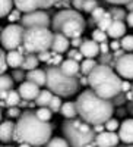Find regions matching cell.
<instances>
[{"mask_svg":"<svg viewBox=\"0 0 133 147\" xmlns=\"http://www.w3.org/2000/svg\"><path fill=\"white\" fill-rule=\"evenodd\" d=\"M60 69L67 77H78L80 72V63L73 59H65L63 63L60 65Z\"/></svg>","mask_w":133,"mask_h":147,"instance_id":"17","label":"cell"},{"mask_svg":"<svg viewBox=\"0 0 133 147\" xmlns=\"http://www.w3.org/2000/svg\"><path fill=\"white\" fill-rule=\"evenodd\" d=\"M9 68V63H7V53L5 50H0V72H2V75L3 74H6Z\"/></svg>","mask_w":133,"mask_h":147,"instance_id":"38","label":"cell"},{"mask_svg":"<svg viewBox=\"0 0 133 147\" xmlns=\"http://www.w3.org/2000/svg\"><path fill=\"white\" fill-rule=\"evenodd\" d=\"M15 0H0V16L7 18L9 13L13 10Z\"/></svg>","mask_w":133,"mask_h":147,"instance_id":"27","label":"cell"},{"mask_svg":"<svg viewBox=\"0 0 133 147\" xmlns=\"http://www.w3.org/2000/svg\"><path fill=\"white\" fill-rule=\"evenodd\" d=\"M79 84H82V85L89 84V82H88V77H86V75H82V77L79 78Z\"/></svg>","mask_w":133,"mask_h":147,"instance_id":"56","label":"cell"},{"mask_svg":"<svg viewBox=\"0 0 133 147\" xmlns=\"http://www.w3.org/2000/svg\"><path fill=\"white\" fill-rule=\"evenodd\" d=\"M53 37H54V32H51L50 28H29V30H25L22 46L25 47L27 53L38 55L41 52L51 49Z\"/></svg>","mask_w":133,"mask_h":147,"instance_id":"7","label":"cell"},{"mask_svg":"<svg viewBox=\"0 0 133 147\" xmlns=\"http://www.w3.org/2000/svg\"><path fill=\"white\" fill-rule=\"evenodd\" d=\"M38 63H40V59H38V55L35 53H27L25 56V60H23V65H22V69L23 71H34L38 68Z\"/></svg>","mask_w":133,"mask_h":147,"instance_id":"24","label":"cell"},{"mask_svg":"<svg viewBox=\"0 0 133 147\" xmlns=\"http://www.w3.org/2000/svg\"><path fill=\"white\" fill-rule=\"evenodd\" d=\"M53 97H54V94L48 88L41 90L40 94H38V97L35 99V105H37L38 107H48V106H50V103H51V100H53Z\"/></svg>","mask_w":133,"mask_h":147,"instance_id":"23","label":"cell"},{"mask_svg":"<svg viewBox=\"0 0 133 147\" xmlns=\"http://www.w3.org/2000/svg\"><path fill=\"white\" fill-rule=\"evenodd\" d=\"M107 13V12L104 10V7H101V6H98V7H96L94 12H92V13H91V19L94 21V22H96V24H98L102 18H104V15Z\"/></svg>","mask_w":133,"mask_h":147,"instance_id":"37","label":"cell"},{"mask_svg":"<svg viewBox=\"0 0 133 147\" xmlns=\"http://www.w3.org/2000/svg\"><path fill=\"white\" fill-rule=\"evenodd\" d=\"M21 25L25 30H29V28H48L51 25V19H50L47 12L38 9L35 12L23 15L22 19H21Z\"/></svg>","mask_w":133,"mask_h":147,"instance_id":"9","label":"cell"},{"mask_svg":"<svg viewBox=\"0 0 133 147\" xmlns=\"http://www.w3.org/2000/svg\"><path fill=\"white\" fill-rule=\"evenodd\" d=\"M27 80L40 85V87H43V85H47V71L44 69H34V71H29L27 72Z\"/></svg>","mask_w":133,"mask_h":147,"instance_id":"18","label":"cell"},{"mask_svg":"<svg viewBox=\"0 0 133 147\" xmlns=\"http://www.w3.org/2000/svg\"><path fill=\"white\" fill-rule=\"evenodd\" d=\"M104 125H105V131H110V132H116V131L120 128V124H118V121H117L116 118L108 119Z\"/></svg>","mask_w":133,"mask_h":147,"instance_id":"39","label":"cell"},{"mask_svg":"<svg viewBox=\"0 0 133 147\" xmlns=\"http://www.w3.org/2000/svg\"><path fill=\"white\" fill-rule=\"evenodd\" d=\"M3 147H12V146H3Z\"/></svg>","mask_w":133,"mask_h":147,"instance_id":"61","label":"cell"},{"mask_svg":"<svg viewBox=\"0 0 133 147\" xmlns=\"http://www.w3.org/2000/svg\"><path fill=\"white\" fill-rule=\"evenodd\" d=\"M126 22L130 28H133V12H129L127 13V18H126Z\"/></svg>","mask_w":133,"mask_h":147,"instance_id":"54","label":"cell"},{"mask_svg":"<svg viewBox=\"0 0 133 147\" xmlns=\"http://www.w3.org/2000/svg\"><path fill=\"white\" fill-rule=\"evenodd\" d=\"M47 147H70V144L67 143L66 138H60V137H54L48 141Z\"/></svg>","mask_w":133,"mask_h":147,"instance_id":"33","label":"cell"},{"mask_svg":"<svg viewBox=\"0 0 133 147\" xmlns=\"http://www.w3.org/2000/svg\"><path fill=\"white\" fill-rule=\"evenodd\" d=\"M83 41H85V40H82V37H78V38H73L70 43H72V47H73V49H80Z\"/></svg>","mask_w":133,"mask_h":147,"instance_id":"51","label":"cell"},{"mask_svg":"<svg viewBox=\"0 0 133 147\" xmlns=\"http://www.w3.org/2000/svg\"><path fill=\"white\" fill-rule=\"evenodd\" d=\"M88 82L91 90L101 99L113 100L122 93L123 80H120V75L110 65H98L88 75Z\"/></svg>","mask_w":133,"mask_h":147,"instance_id":"3","label":"cell"},{"mask_svg":"<svg viewBox=\"0 0 133 147\" xmlns=\"http://www.w3.org/2000/svg\"><path fill=\"white\" fill-rule=\"evenodd\" d=\"M126 9H127L129 12H133V2H130V3H127V5H126Z\"/></svg>","mask_w":133,"mask_h":147,"instance_id":"57","label":"cell"},{"mask_svg":"<svg viewBox=\"0 0 133 147\" xmlns=\"http://www.w3.org/2000/svg\"><path fill=\"white\" fill-rule=\"evenodd\" d=\"M113 22H114V19H113L111 13H110V12H107V13L104 15V18H102L98 24H96V25H98V30L107 32L108 30H110V27L113 25Z\"/></svg>","mask_w":133,"mask_h":147,"instance_id":"29","label":"cell"},{"mask_svg":"<svg viewBox=\"0 0 133 147\" xmlns=\"http://www.w3.org/2000/svg\"><path fill=\"white\" fill-rule=\"evenodd\" d=\"M53 125L41 121L35 112L25 110L16 122L15 141L19 144H29L34 147H43L51 140Z\"/></svg>","mask_w":133,"mask_h":147,"instance_id":"1","label":"cell"},{"mask_svg":"<svg viewBox=\"0 0 133 147\" xmlns=\"http://www.w3.org/2000/svg\"><path fill=\"white\" fill-rule=\"evenodd\" d=\"M21 13H22L21 10H18V9H13V10H12L10 13H9V16H7V21H9L10 24H15L16 21H21V19H22Z\"/></svg>","mask_w":133,"mask_h":147,"instance_id":"42","label":"cell"},{"mask_svg":"<svg viewBox=\"0 0 133 147\" xmlns=\"http://www.w3.org/2000/svg\"><path fill=\"white\" fill-rule=\"evenodd\" d=\"M51 56H53V52H50V50H45V52H41V53H38V59H40V62H50V59H51Z\"/></svg>","mask_w":133,"mask_h":147,"instance_id":"45","label":"cell"},{"mask_svg":"<svg viewBox=\"0 0 133 147\" xmlns=\"http://www.w3.org/2000/svg\"><path fill=\"white\" fill-rule=\"evenodd\" d=\"M110 49L113 52H117V50H120L122 49V43H120L118 40H113L111 43H110Z\"/></svg>","mask_w":133,"mask_h":147,"instance_id":"52","label":"cell"},{"mask_svg":"<svg viewBox=\"0 0 133 147\" xmlns=\"http://www.w3.org/2000/svg\"><path fill=\"white\" fill-rule=\"evenodd\" d=\"M50 66H60L63 63V57H62V55H59V53H54L53 52V56H51V59H50Z\"/></svg>","mask_w":133,"mask_h":147,"instance_id":"43","label":"cell"},{"mask_svg":"<svg viewBox=\"0 0 133 147\" xmlns=\"http://www.w3.org/2000/svg\"><path fill=\"white\" fill-rule=\"evenodd\" d=\"M113 60V56L108 53V55H101L98 59V63L100 65H110V62Z\"/></svg>","mask_w":133,"mask_h":147,"instance_id":"46","label":"cell"},{"mask_svg":"<svg viewBox=\"0 0 133 147\" xmlns=\"http://www.w3.org/2000/svg\"><path fill=\"white\" fill-rule=\"evenodd\" d=\"M120 43H122V49L124 52H133V34L124 35Z\"/></svg>","mask_w":133,"mask_h":147,"instance_id":"32","label":"cell"},{"mask_svg":"<svg viewBox=\"0 0 133 147\" xmlns=\"http://www.w3.org/2000/svg\"><path fill=\"white\" fill-rule=\"evenodd\" d=\"M100 63L98 62H96V60L95 59H83L82 60V62H80V72L83 74V75H89V74L96 68V66H98Z\"/></svg>","mask_w":133,"mask_h":147,"instance_id":"25","label":"cell"},{"mask_svg":"<svg viewBox=\"0 0 133 147\" xmlns=\"http://www.w3.org/2000/svg\"><path fill=\"white\" fill-rule=\"evenodd\" d=\"M62 106H63V102H62V97L60 96H54L53 97V100H51V103H50V107L51 109V112L54 113V112H60V109H62Z\"/></svg>","mask_w":133,"mask_h":147,"instance_id":"36","label":"cell"},{"mask_svg":"<svg viewBox=\"0 0 133 147\" xmlns=\"http://www.w3.org/2000/svg\"><path fill=\"white\" fill-rule=\"evenodd\" d=\"M5 102H6L7 107H16V106L21 105L22 97H21L19 91H16V90H10V91L7 93V97H6V100H5Z\"/></svg>","mask_w":133,"mask_h":147,"instance_id":"26","label":"cell"},{"mask_svg":"<svg viewBox=\"0 0 133 147\" xmlns=\"http://www.w3.org/2000/svg\"><path fill=\"white\" fill-rule=\"evenodd\" d=\"M132 115H133V109H132Z\"/></svg>","mask_w":133,"mask_h":147,"instance_id":"62","label":"cell"},{"mask_svg":"<svg viewBox=\"0 0 133 147\" xmlns=\"http://www.w3.org/2000/svg\"><path fill=\"white\" fill-rule=\"evenodd\" d=\"M126 147H133V144H130V146H126Z\"/></svg>","mask_w":133,"mask_h":147,"instance_id":"60","label":"cell"},{"mask_svg":"<svg viewBox=\"0 0 133 147\" xmlns=\"http://www.w3.org/2000/svg\"><path fill=\"white\" fill-rule=\"evenodd\" d=\"M79 52L83 55V57H85V59H95L96 56L101 55L100 44L96 43V41H94L92 38L83 41V44H82L80 49H79Z\"/></svg>","mask_w":133,"mask_h":147,"instance_id":"14","label":"cell"},{"mask_svg":"<svg viewBox=\"0 0 133 147\" xmlns=\"http://www.w3.org/2000/svg\"><path fill=\"white\" fill-rule=\"evenodd\" d=\"M110 13L113 16L114 21H126L127 18V12L126 9H122V7H118V6H114L110 9Z\"/></svg>","mask_w":133,"mask_h":147,"instance_id":"30","label":"cell"},{"mask_svg":"<svg viewBox=\"0 0 133 147\" xmlns=\"http://www.w3.org/2000/svg\"><path fill=\"white\" fill-rule=\"evenodd\" d=\"M132 94H133V88H132Z\"/></svg>","mask_w":133,"mask_h":147,"instance_id":"63","label":"cell"},{"mask_svg":"<svg viewBox=\"0 0 133 147\" xmlns=\"http://www.w3.org/2000/svg\"><path fill=\"white\" fill-rule=\"evenodd\" d=\"M47 88L54 96L70 97L79 91V81L76 77H67L62 72L60 66L47 68Z\"/></svg>","mask_w":133,"mask_h":147,"instance_id":"6","label":"cell"},{"mask_svg":"<svg viewBox=\"0 0 133 147\" xmlns=\"http://www.w3.org/2000/svg\"><path fill=\"white\" fill-rule=\"evenodd\" d=\"M13 84H15V80L12 78V75L3 74V75L0 77V88H2V91H10V90H13Z\"/></svg>","mask_w":133,"mask_h":147,"instance_id":"28","label":"cell"},{"mask_svg":"<svg viewBox=\"0 0 133 147\" xmlns=\"http://www.w3.org/2000/svg\"><path fill=\"white\" fill-rule=\"evenodd\" d=\"M100 50H101V55H108L110 50H111V49H110V43H108V41L101 43L100 44Z\"/></svg>","mask_w":133,"mask_h":147,"instance_id":"49","label":"cell"},{"mask_svg":"<svg viewBox=\"0 0 133 147\" xmlns=\"http://www.w3.org/2000/svg\"><path fill=\"white\" fill-rule=\"evenodd\" d=\"M15 132H16V124L12 121H3L0 127V140L2 143L7 144L10 141H15Z\"/></svg>","mask_w":133,"mask_h":147,"instance_id":"15","label":"cell"},{"mask_svg":"<svg viewBox=\"0 0 133 147\" xmlns=\"http://www.w3.org/2000/svg\"><path fill=\"white\" fill-rule=\"evenodd\" d=\"M76 107H78V116L92 127L104 125L108 119L113 118L114 113L113 102L101 99L92 90H85L78 96Z\"/></svg>","mask_w":133,"mask_h":147,"instance_id":"2","label":"cell"},{"mask_svg":"<svg viewBox=\"0 0 133 147\" xmlns=\"http://www.w3.org/2000/svg\"><path fill=\"white\" fill-rule=\"evenodd\" d=\"M96 7H98V2L96 0H86L85 5H83V12L85 13H92Z\"/></svg>","mask_w":133,"mask_h":147,"instance_id":"40","label":"cell"},{"mask_svg":"<svg viewBox=\"0 0 133 147\" xmlns=\"http://www.w3.org/2000/svg\"><path fill=\"white\" fill-rule=\"evenodd\" d=\"M94 129H95V132L101 134V132H104V131H105V125H95V127H94Z\"/></svg>","mask_w":133,"mask_h":147,"instance_id":"55","label":"cell"},{"mask_svg":"<svg viewBox=\"0 0 133 147\" xmlns=\"http://www.w3.org/2000/svg\"><path fill=\"white\" fill-rule=\"evenodd\" d=\"M63 138L67 140L70 147H96L95 129L80 118L65 119L62 124Z\"/></svg>","mask_w":133,"mask_h":147,"instance_id":"4","label":"cell"},{"mask_svg":"<svg viewBox=\"0 0 133 147\" xmlns=\"http://www.w3.org/2000/svg\"><path fill=\"white\" fill-rule=\"evenodd\" d=\"M69 46H70V38H67V37L63 35V34L54 32L53 44H51V50H53L54 53L62 55V53L67 52V50H69Z\"/></svg>","mask_w":133,"mask_h":147,"instance_id":"16","label":"cell"},{"mask_svg":"<svg viewBox=\"0 0 133 147\" xmlns=\"http://www.w3.org/2000/svg\"><path fill=\"white\" fill-rule=\"evenodd\" d=\"M18 91H19V94H21V97L23 100H35L38 97V94H40V85H37V84H34V82H31V81H25V82H22V84H19V88H18Z\"/></svg>","mask_w":133,"mask_h":147,"instance_id":"11","label":"cell"},{"mask_svg":"<svg viewBox=\"0 0 133 147\" xmlns=\"http://www.w3.org/2000/svg\"><path fill=\"white\" fill-rule=\"evenodd\" d=\"M108 37H111L113 40H118V38H123L126 35V24L123 21H114L113 25L110 27V30L107 31Z\"/></svg>","mask_w":133,"mask_h":147,"instance_id":"19","label":"cell"},{"mask_svg":"<svg viewBox=\"0 0 133 147\" xmlns=\"http://www.w3.org/2000/svg\"><path fill=\"white\" fill-rule=\"evenodd\" d=\"M120 141L126 143L127 146L133 144V119H124L118 128Z\"/></svg>","mask_w":133,"mask_h":147,"instance_id":"13","label":"cell"},{"mask_svg":"<svg viewBox=\"0 0 133 147\" xmlns=\"http://www.w3.org/2000/svg\"><path fill=\"white\" fill-rule=\"evenodd\" d=\"M34 2L37 3L38 9H48V7L54 6L57 0H34Z\"/></svg>","mask_w":133,"mask_h":147,"instance_id":"41","label":"cell"},{"mask_svg":"<svg viewBox=\"0 0 133 147\" xmlns=\"http://www.w3.org/2000/svg\"><path fill=\"white\" fill-rule=\"evenodd\" d=\"M19 147H32V146H29V144H19Z\"/></svg>","mask_w":133,"mask_h":147,"instance_id":"59","label":"cell"},{"mask_svg":"<svg viewBox=\"0 0 133 147\" xmlns=\"http://www.w3.org/2000/svg\"><path fill=\"white\" fill-rule=\"evenodd\" d=\"M86 0H72V5H73L75 10H83V5H85Z\"/></svg>","mask_w":133,"mask_h":147,"instance_id":"48","label":"cell"},{"mask_svg":"<svg viewBox=\"0 0 133 147\" xmlns=\"http://www.w3.org/2000/svg\"><path fill=\"white\" fill-rule=\"evenodd\" d=\"M23 60H25V56L19 50H12L7 53V63H9V68L12 69H21L23 65Z\"/></svg>","mask_w":133,"mask_h":147,"instance_id":"20","label":"cell"},{"mask_svg":"<svg viewBox=\"0 0 133 147\" xmlns=\"http://www.w3.org/2000/svg\"><path fill=\"white\" fill-rule=\"evenodd\" d=\"M78 53H79L78 49H72V50H69V52H67V59H75Z\"/></svg>","mask_w":133,"mask_h":147,"instance_id":"53","label":"cell"},{"mask_svg":"<svg viewBox=\"0 0 133 147\" xmlns=\"http://www.w3.org/2000/svg\"><path fill=\"white\" fill-rule=\"evenodd\" d=\"M35 113H37V116L41 121H44V122H48L51 119V116H53V112H51L50 107H38V110Z\"/></svg>","mask_w":133,"mask_h":147,"instance_id":"31","label":"cell"},{"mask_svg":"<svg viewBox=\"0 0 133 147\" xmlns=\"http://www.w3.org/2000/svg\"><path fill=\"white\" fill-rule=\"evenodd\" d=\"M116 72L124 80H133V53H126L116 60Z\"/></svg>","mask_w":133,"mask_h":147,"instance_id":"10","label":"cell"},{"mask_svg":"<svg viewBox=\"0 0 133 147\" xmlns=\"http://www.w3.org/2000/svg\"><path fill=\"white\" fill-rule=\"evenodd\" d=\"M6 115H7L9 118H13V119H15V118H18V119H19L22 113H21L19 107L16 106V107H7V112H6Z\"/></svg>","mask_w":133,"mask_h":147,"instance_id":"44","label":"cell"},{"mask_svg":"<svg viewBox=\"0 0 133 147\" xmlns=\"http://www.w3.org/2000/svg\"><path fill=\"white\" fill-rule=\"evenodd\" d=\"M60 113H62L66 119H75L79 118L78 116V107H76V102H65L62 109H60Z\"/></svg>","mask_w":133,"mask_h":147,"instance_id":"22","label":"cell"},{"mask_svg":"<svg viewBox=\"0 0 133 147\" xmlns=\"http://www.w3.org/2000/svg\"><path fill=\"white\" fill-rule=\"evenodd\" d=\"M19 106H21V107H27V106H28V100H23V99H22V102H21Z\"/></svg>","mask_w":133,"mask_h":147,"instance_id":"58","label":"cell"},{"mask_svg":"<svg viewBox=\"0 0 133 147\" xmlns=\"http://www.w3.org/2000/svg\"><path fill=\"white\" fill-rule=\"evenodd\" d=\"M120 141L118 134L110 132V131H104L101 134H96L95 144L96 147H116Z\"/></svg>","mask_w":133,"mask_h":147,"instance_id":"12","label":"cell"},{"mask_svg":"<svg viewBox=\"0 0 133 147\" xmlns=\"http://www.w3.org/2000/svg\"><path fill=\"white\" fill-rule=\"evenodd\" d=\"M15 9L23 12L25 13H31V12L38 10V6L34 0H15Z\"/></svg>","mask_w":133,"mask_h":147,"instance_id":"21","label":"cell"},{"mask_svg":"<svg viewBox=\"0 0 133 147\" xmlns=\"http://www.w3.org/2000/svg\"><path fill=\"white\" fill-rule=\"evenodd\" d=\"M105 2H108V3H111V5H116V6H122V5H127V3H130V2H133V0H105Z\"/></svg>","mask_w":133,"mask_h":147,"instance_id":"50","label":"cell"},{"mask_svg":"<svg viewBox=\"0 0 133 147\" xmlns=\"http://www.w3.org/2000/svg\"><path fill=\"white\" fill-rule=\"evenodd\" d=\"M85 27H86L85 18L80 15V12L73 10V9L60 10L51 19L53 32L63 34L70 40L82 37V32L85 30Z\"/></svg>","mask_w":133,"mask_h":147,"instance_id":"5","label":"cell"},{"mask_svg":"<svg viewBox=\"0 0 133 147\" xmlns=\"http://www.w3.org/2000/svg\"><path fill=\"white\" fill-rule=\"evenodd\" d=\"M23 35H25V28L19 24H9L2 31V46L5 50L12 52L18 50L23 44Z\"/></svg>","mask_w":133,"mask_h":147,"instance_id":"8","label":"cell"},{"mask_svg":"<svg viewBox=\"0 0 133 147\" xmlns=\"http://www.w3.org/2000/svg\"><path fill=\"white\" fill-rule=\"evenodd\" d=\"M133 88V84H130L127 80H123V84H122V93H130Z\"/></svg>","mask_w":133,"mask_h":147,"instance_id":"47","label":"cell"},{"mask_svg":"<svg viewBox=\"0 0 133 147\" xmlns=\"http://www.w3.org/2000/svg\"><path fill=\"white\" fill-rule=\"evenodd\" d=\"M12 78L15 80V82H19V84H22V82H25L27 80V75H25V71L23 69H13L12 71Z\"/></svg>","mask_w":133,"mask_h":147,"instance_id":"35","label":"cell"},{"mask_svg":"<svg viewBox=\"0 0 133 147\" xmlns=\"http://www.w3.org/2000/svg\"><path fill=\"white\" fill-rule=\"evenodd\" d=\"M107 35H108L107 32H104V31H101V30L96 28V30L92 31V40L96 41L98 44H101V43H105V41H107Z\"/></svg>","mask_w":133,"mask_h":147,"instance_id":"34","label":"cell"}]
</instances>
